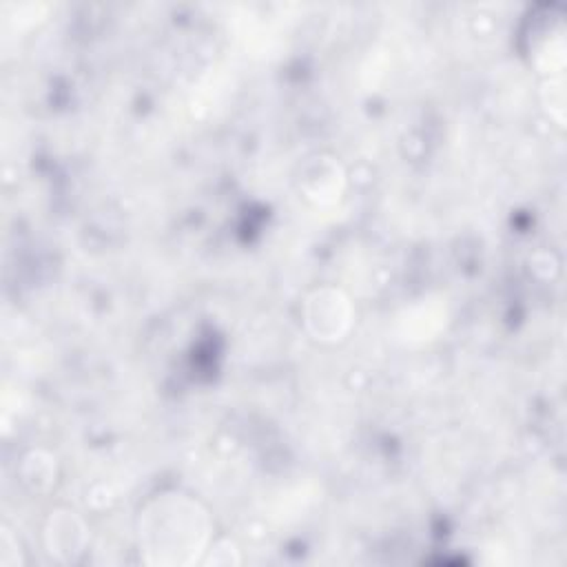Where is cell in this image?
Instances as JSON below:
<instances>
[{
	"label": "cell",
	"mask_w": 567,
	"mask_h": 567,
	"mask_svg": "<svg viewBox=\"0 0 567 567\" xmlns=\"http://www.w3.org/2000/svg\"><path fill=\"white\" fill-rule=\"evenodd\" d=\"M306 326L315 339L337 341L352 323L350 301L341 290L319 288L306 299Z\"/></svg>",
	"instance_id": "cell-1"
},
{
	"label": "cell",
	"mask_w": 567,
	"mask_h": 567,
	"mask_svg": "<svg viewBox=\"0 0 567 567\" xmlns=\"http://www.w3.org/2000/svg\"><path fill=\"white\" fill-rule=\"evenodd\" d=\"M195 503L186 501V498H177V512H171V516L166 518V512L162 507L159 512H151L146 516V520L151 523V529H166V532H157V540H153V545L157 547L159 543L171 540L168 549H186V540H190L193 545L199 547V536H204L206 532V518L204 514L195 512Z\"/></svg>",
	"instance_id": "cell-2"
},
{
	"label": "cell",
	"mask_w": 567,
	"mask_h": 567,
	"mask_svg": "<svg viewBox=\"0 0 567 567\" xmlns=\"http://www.w3.org/2000/svg\"><path fill=\"white\" fill-rule=\"evenodd\" d=\"M44 540H47L49 554L55 556L58 560H64V563L75 560V556L82 554L84 540H86L84 523L75 512L58 509L49 516Z\"/></svg>",
	"instance_id": "cell-3"
},
{
	"label": "cell",
	"mask_w": 567,
	"mask_h": 567,
	"mask_svg": "<svg viewBox=\"0 0 567 567\" xmlns=\"http://www.w3.org/2000/svg\"><path fill=\"white\" fill-rule=\"evenodd\" d=\"M33 454V458L31 456H27L24 461L33 467L31 472H27L24 470V483H29L33 489H42V487H47L49 483H51V478L55 476V472H53V461H51V456H47V454H42V452H31Z\"/></svg>",
	"instance_id": "cell-4"
}]
</instances>
